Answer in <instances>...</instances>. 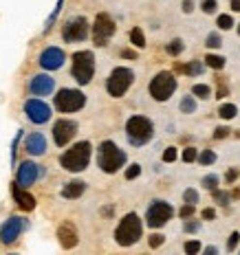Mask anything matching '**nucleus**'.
Returning <instances> with one entry per match:
<instances>
[{
	"label": "nucleus",
	"mask_w": 240,
	"mask_h": 255,
	"mask_svg": "<svg viewBox=\"0 0 240 255\" xmlns=\"http://www.w3.org/2000/svg\"><path fill=\"white\" fill-rule=\"evenodd\" d=\"M91 152H93L91 143L80 141L60 156V163L66 172H84L88 167V161H91Z\"/></svg>",
	"instance_id": "f257e3e1"
},
{
	"label": "nucleus",
	"mask_w": 240,
	"mask_h": 255,
	"mask_svg": "<svg viewBox=\"0 0 240 255\" xmlns=\"http://www.w3.org/2000/svg\"><path fill=\"white\" fill-rule=\"evenodd\" d=\"M97 163L106 174H115L126 165V152L119 150L112 141H104L97 150Z\"/></svg>",
	"instance_id": "f03ea898"
},
{
	"label": "nucleus",
	"mask_w": 240,
	"mask_h": 255,
	"mask_svg": "<svg viewBox=\"0 0 240 255\" xmlns=\"http://www.w3.org/2000/svg\"><path fill=\"white\" fill-rule=\"evenodd\" d=\"M126 134H128V141L132 145H145L154 137V123L148 117L135 114V117H130L128 123H126Z\"/></svg>",
	"instance_id": "7ed1b4c3"
},
{
	"label": "nucleus",
	"mask_w": 240,
	"mask_h": 255,
	"mask_svg": "<svg viewBox=\"0 0 240 255\" xmlns=\"http://www.w3.org/2000/svg\"><path fill=\"white\" fill-rule=\"evenodd\" d=\"M141 231H144V227H141L139 216L137 213H126L115 231V240L119 246H132L139 242Z\"/></svg>",
	"instance_id": "20e7f679"
},
{
	"label": "nucleus",
	"mask_w": 240,
	"mask_h": 255,
	"mask_svg": "<svg viewBox=\"0 0 240 255\" xmlns=\"http://www.w3.org/2000/svg\"><path fill=\"white\" fill-rule=\"evenodd\" d=\"M73 77L80 86L91 84L93 75H95V55L91 51H77L73 53Z\"/></svg>",
	"instance_id": "39448f33"
},
{
	"label": "nucleus",
	"mask_w": 240,
	"mask_h": 255,
	"mask_svg": "<svg viewBox=\"0 0 240 255\" xmlns=\"http://www.w3.org/2000/svg\"><path fill=\"white\" fill-rule=\"evenodd\" d=\"M53 104H55V108L60 112H77V110H82L84 104H86V95L75 88H62L53 97Z\"/></svg>",
	"instance_id": "423d86ee"
},
{
	"label": "nucleus",
	"mask_w": 240,
	"mask_h": 255,
	"mask_svg": "<svg viewBox=\"0 0 240 255\" xmlns=\"http://www.w3.org/2000/svg\"><path fill=\"white\" fill-rule=\"evenodd\" d=\"M132 81H135V73L126 66H117L111 73V77L106 80V90L111 97H124L126 90L132 86Z\"/></svg>",
	"instance_id": "0eeeda50"
},
{
	"label": "nucleus",
	"mask_w": 240,
	"mask_h": 255,
	"mask_svg": "<svg viewBox=\"0 0 240 255\" xmlns=\"http://www.w3.org/2000/svg\"><path fill=\"white\" fill-rule=\"evenodd\" d=\"M174 90H176V80H174V75L168 71L157 73L154 80L150 81V95H152V99H157V101H168L174 95Z\"/></svg>",
	"instance_id": "6e6552de"
},
{
	"label": "nucleus",
	"mask_w": 240,
	"mask_h": 255,
	"mask_svg": "<svg viewBox=\"0 0 240 255\" xmlns=\"http://www.w3.org/2000/svg\"><path fill=\"white\" fill-rule=\"evenodd\" d=\"M172 216H174V209L170 203H165V200H152V205L145 211V222H148L150 229H161Z\"/></svg>",
	"instance_id": "1a4fd4ad"
},
{
	"label": "nucleus",
	"mask_w": 240,
	"mask_h": 255,
	"mask_svg": "<svg viewBox=\"0 0 240 255\" xmlns=\"http://www.w3.org/2000/svg\"><path fill=\"white\" fill-rule=\"evenodd\" d=\"M117 27H115V20L111 18L108 14H97L95 18V27H93V40H95L97 47H106L108 40L115 35Z\"/></svg>",
	"instance_id": "9d476101"
},
{
	"label": "nucleus",
	"mask_w": 240,
	"mask_h": 255,
	"mask_svg": "<svg viewBox=\"0 0 240 255\" xmlns=\"http://www.w3.org/2000/svg\"><path fill=\"white\" fill-rule=\"evenodd\" d=\"M62 38L66 42H82L88 38V20L84 16H75L71 18L62 29Z\"/></svg>",
	"instance_id": "9b49d317"
},
{
	"label": "nucleus",
	"mask_w": 240,
	"mask_h": 255,
	"mask_svg": "<svg viewBox=\"0 0 240 255\" xmlns=\"http://www.w3.org/2000/svg\"><path fill=\"white\" fill-rule=\"evenodd\" d=\"M24 227H27V220H22L20 216H11L0 227V240H2V244H14L20 238V233L24 231Z\"/></svg>",
	"instance_id": "f8f14e48"
},
{
	"label": "nucleus",
	"mask_w": 240,
	"mask_h": 255,
	"mask_svg": "<svg viewBox=\"0 0 240 255\" xmlns=\"http://www.w3.org/2000/svg\"><path fill=\"white\" fill-rule=\"evenodd\" d=\"M75 132H77L75 121H71V119H60V121H55V126H53V141H55L58 147H64L75 137Z\"/></svg>",
	"instance_id": "ddd939ff"
},
{
	"label": "nucleus",
	"mask_w": 240,
	"mask_h": 255,
	"mask_svg": "<svg viewBox=\"0 0 240 255\" xmlns=\"http://www.w3.org/2000/svg\"><path fill=\"white\" fill-rule=\"evenodd\" d=\"M24 112H27L31 123H38V126H42L51 119V108L42 99H29L24 104Z\"/></svg>",
	"instance_id": "4468645a"
},
{
	"label": "nucleus",
	"mask_w": 240,
	"mask_h": 255,
	"mask_svg": "<svg viewBox=\"0 0 240 255\" xmlns=\"http://www.w3.org/2000/svg\"><path fill=\"white\" fill-rule=\"evenodd\" d=\"M64 60H66V55H64V51L58 47H48L40 53V66L47 68V71H58V68H62Z\"/></svg>",
	"instance_id": "2eb2a0df"
},
{
	"label": "nucleus",
	"mask_w": 240,
	"mask_h": 255,
	"mask_svg": "<svg viewBox=\"0 0 240 255\" xmlns=\"http://www.w3.org/2000/svg\"><path fill=\"white\" fill-rule=\"evenodd\" d=\"M40 174H42V170H40L33 161H22V163H20V167H18V183H16V185L22 187V189H27V187H31V185L38 180Z\"/></svg>",
	"instance_id": "dca6fc26"
},
{
	"label": "nucleus",
	"mask_w": 240,
	"mask_h": 255,
	"mask_svg": "<svg viewBox=\"0 0 240 255\" xmlns=\"http://www.w3.org/2000/svg\"><path fill=\"white\" fill-rule=\"evenodd\" d=\"M58 238H60V244H62L64 249H73V246H77V242H80L77 229H75L73 222H62V224H60Z\"/></svg>",
	"instance_id": "f3484780"
},
{
	"label": "nucleus",
	"mask_w": 240,
	"mask_h": 255,
	"mask_svg": "<svg viewBox=\"0 0 240 255\" xmlns=\"http://www.w3.org/2000/svg\"><path fill=\"white\" fill-rule=\"evenodd\" d=\"M53 88H55V81H53V77H48V75H35L33 80H31V84H29V90L33 95H38V97H47V95H51Z\"/></svg>",
	"instance_id": "a211bd4d"
},
{
	"label": "nucleus",
	"mask_w": 240,
	"mask_h": 255,
	"mask_svg": "<svg viewBox=\"0 0 240 255\" xmlns=\"http://www.w3.org/2000/svg\"><path fill=\"white\" fill-rule=\"evenodd\" d=\"M24 150L29 152L31 156H42L47 152V139H44V134H40V132L29 134L27 141H24Z\"/></svg>",
	"instance_id": "6ab92c4d"
},
{
	"label": "nucleus",
	"mask_w": 240,
	"mask_h": 255,
	"mask_svg": "<svg viewBox=\"0 0 240 255\" xmlns=\"http://www.w3.org/2000/svg\"><path fill=\"white\" fill-rule=\"evenodd\" d=\"M14 200L18 203L20 209H24V211H31V209L35 207V198L31 194H27L22 187H18V185H14Z\"/></svg>",
	"instance_id": "aec40b11"
},
{
	"label": "nucleus",
	"mask_w": 240,
	"mask_h": 255,
	"mask_svg": "<svg viewBox=\"0 0 240 255\" xmlns=\"http://www.w3.org/2000/svg\"><path fill=\"white\" fill-rule=\"evenodd\" d=\"M84 189H86V183H82V180H71V183L64 185L62 196H64V198H68V200L80 198V196L84 194Z\"/></svg>",
	"instance_id": "412c9836"
},
{
	"label": "nucleus",
	"mask_w": 240,
	"mask_h": 255,
	"mask_svg": "<svg viewBox=\"0 0 240 255\" xmlns=\"http://www.w3.org/2000/svg\"><path fill=\"white\" fill-rule=\"evenodd\" d=\"M181 73H185V75H201L203 73V62L194 60V62H188V64H181V66H176Z\"/></svg>",
	"instance_id": "4be33fe9"
},
{
	"label": "nucleus",
	"mask_w": 240,
	"mask_h": 255,
	"mask_svg": "<svg viewBox=\"0 0 240 255\" xmlns=\"http://www.w3.org/2000/svg\"><path fill=\"white\" fill-rule=\"evenodd\" d=\"M205 64L209 68H214V71H221V68L225 66V57H223V55H211V53H209V55L205 57Z\"/></svg>",
	"instance_id": "5701e85b"
},
{
	"label": "nucleus",
	"mask_w": 240,
	"mask_h": 255,
	"mask_svg": "<svg viewBox=\"0 0 240 255\" xmlns=\"http://www.w3.org/2000/svg\"><path fill=\"white\" fill-rule=\"evenodd\" d=\"M130 42L135 44V47H139V48L145 47V35H144V31H141L139 27H135L132 31H130Z\"/></svg>",
	"instance_id": "b1692460"
},
{
	"label": "nucleus",
	"mask_w": 240,
	"mask_h": 255,
	"mask_svg": "<svg viewBox=\"0 0 240 255\" xmlns=\"http://www.w3.org/2000/svg\"><path fill=\"white\" fill-rule=\"evenodd\" d=\"M218 114H221V119H234L236 114H238V108H236L234 104H223L221 108H218Z\"/></svg>",
	"instance_id": "393cba45"
},
{
	"label": "nucleus",
	"mask_w": 240,
	"mask_h": 255,
	"mask_svg": "<svg viewBox=\"0 0 240 255\" xmlns=\"http://www.w3.org/2000/svg\"><path fill=\"white\" fill-rule=\"evenodd\" d=\"M183 48H185V42L176 38V40H172V42H170L168 47H165V51H168V55H174V57H176L178 53L183 51Z\"/></svg>",
	"instance_id": "a878e982"
},
{
	"label": "nucleus",
	"mask_w": 240,
	"mask_h": 255,
	"mask_svg": "<svg viewBox=\"0 0 240 255\" xmlns=\"http://www.w3.org/2000/svg\"><path fill=\"white\" fill-rule=\"evenodd\" d=\"M196 161L201 163V165H211V163L216 161V154H214L211 150H203L201 154L196 156Z\"/></svg>",
	"instance_id": "bb28decb"
},
{
	"label": "nucleus",
	"mask_w": 240,
	"mask_h": 255,
	"mask_svg": "<svg viewBox=\"0 0 240 255\" xmlns=\"http://www.w3.org/2000/svg\"><path fill=\"white\" fill-rule=\"evenodd\" d=\"M192 93L196 95L198 99H207L211 90H209V86H207V84H196V86H192Z\"/></svg>",
	"instance_id": "cd10ccee"
},
{
	"label": "nucleus",
	"mask_w": 240,
	"mask_h": 255,
	"mask_svg": "<svg viewBox=\"0 0 240 255\" xmlns=\"http://www.w3.org/2000/svg\"><path fill=\"white\" fill-rule=\"evenodd\" d=\"M216 24L223 29V31H227V29L234 27V18H231V16H227V14H223V16H218V18H216Z\"/></svg>",
	"instance_id": "c85d7f7f"
},
{
	"label": "nucleus",
	"mask_w": 240,
	"mask_h": 255,
	"mask_svg": "<svg viewBox=\"0 0 240 255\" xmlns=\"http://www.w3.org/2000/svg\"><path fill=\"white\" fill-rule=\"evenodd\" d=\"M218 183H221V178H218L216 174H209V176H205V178H203V187H205V189H211V191H214V189L218 187Z\"/></svg>",
	"instance_id": "c756f323"
},
{
	"label": "nucleus",
	"mask_w": 240,
	"mask_h": 255,
	"mask_svg": "<svg viewBox=\"0 0 240 255\" xmlns=\"http://www.w3.org/2000/svg\"><path fill=\"white\" fill-rule=\"evenodd\" d=\"M211 196H214V200H216L218 205H223V207H227V205H229V194H227V191H218V189H214V191H211Z\"/></svg>",
	"instance_id": "7c9ffc66"
},
{
	"label": "nucleus",
	"mask_w": 240,
	"mask_h": 255,
	"mask_svg": "<svg viewBox=\"0 0 240 255\" xmlns=\"http://www.w3.org/2000/svg\"><path fill=\"white\" fill-rule=\"evenodd\" d=\"M181 110L183 112H194V110H196V101H194V97H183Z\"/></svg>",
	"instance_id": "2f4dec72"
},
{
	"label": "nucleus",
	"mask_w": 240,
	"mask_h": 255,
	"mask_svg": "<svg viewBox=\"0 0 240 255\" xmlns=\"http://www.w3.org/2000/svg\"><path fill=\"white\" fill-rule=\"evenodd\" d=\"M183 200H185L188 205H194V207H196V203H198V191H196V189H185Z\"/></svg>",
	"instance_id": "473e14b6"
},
{
	"label": "nucleus",
	"mask_w": 240,
	"mask_h": 255,
	"mask_svg": "<svg viewBox=\"0 0 240 255\" xmlns=\"http://www.w3.org/2000/svg\"><path fill=\"white\" fill-rule=\"evenodd\" d=\"M185 253L188 255H198V251H201V242L198 240H190V242H185Z\"/></svg>",
	"instance_id": "72a5a7b5"
},
{
	"label": "nucleus",
	"mask_w": 240,
	"mask_h": 255,
	"mask_svg": "<svg viewBox=\"0 0 240 255\" xmlns=\"http://www.w3.org/2000/svg\"><path fill=\"white\" fill-rule=\"evenodd\" d=\"M196 156H198L196 147H185V150H183V161L185 163H194L196 161Z\"/></svg>",
	"instance_id": "f704fd0d"
},
{
	"label": "nucleus",
	"mask_w": 240,
	"mask_h": 255,
	"mask_svg": "<svg viewBox=\"0 0 240 255\" xmlns=\"http://www.w3.org/2000/svg\"><path fill=\"white\" fill-rule=\"evenodd\" d=\"M205 44L209 48H218L223 44V40H221V33H209L207 35V40H205Z\"/></svg>",
	"instance_id": "c9c22d12"
},
{
	"label": "nucleus",
	"mask_w": 240,
	"mask_h": 255,
	"mask_svg": "<svg viewBox=\"0 0 240 255\" xmlns=\"http://www.w3.org/2000/svg\"><path fill=\"white\" fill-rule=\"evenodd\" d=\"M183 229H185V233H196L201 229V220H185Z\"/></svg>",
	"instance_id": "e433bc0d"
},
{
	"label": "nucleus",
	"mask_w": 240,
	"mask_h": 255,
	"mask_svg": "<svg viewBox=\"0 0 240 255\" xmlns=\"http://www.w3.org/2000/svg\"><path fill=\"white\" fill-rule=\"evenodd\" d=\"M60 9H62V0H58V7H55V11H53V14H51V18H48L47 27H44V33H48V31H51V27H53V22H55V18H58Z\"/></svg>",
	"instance_id": "4c0bfd02"
},
{
	"label": "nucleus",
	"mask_w": 240,
	"mask_h": 255,
	"mask_svg": "<svg viewBox=\"0 0 240 255\" xmlns=\"http://www.w3.org/2000/svg\"><path fill=\"white\" fill-rule=\"evenodd\" d=\"M163 242H165V236H161V233H152V236H150V240H148V244L152 246V249H159Z\"/></svg>",
	"instance_id": "58836bf2"
},
{
	"label": "nucleus",
	"mask_w": 240,
	"mask_h": 255,
	"mask_svg": "<svg viewBox=\"0 0 240 255\" xmlns=\"http://www.w3.org/2000/svg\"><path fill=\"white\" fill-rule=\"evenodd\" d=\"M238 242H240V233L234 231L229 236V240H227V251H236V249H238Z\"/></svg>",
	"instance_id": "ea45409f"
},
{
	"label": "nucleus",
	"mask_w": 240,
	"mask_h": 255,
	"mask_svg": "<svg viewBox=\"0 0 240 255\" xmlns=\"http://www.w3.org/2000/svg\"><path fill=\"white\" fill-rule=\"evenodd\" d=\"M201 7H203V11H205V14H214V11L218 9V2H216V0H203Z\"/></svg>",
	"instance_id": "a19ab883"
},
{
	"label": "nucleus",
	"mask_w": 240,
	"mask_h": 255,
	"mask_svg": "<svg viewBox=\"0 0 240 255\" xmlns=\"http://www.w3.org/2000/svg\"><path fill=\"white\" fill-rule=\"evenodd\" d=\"M141 174V165H137V163H132V165L126 170V178L128 180H132V178H137V176Z\"/></svg>",
	"instance_id": "79ce46f5"
},
{
	"label": "nucleus",
	"mask_w": 240,
	"mask_h": 255,
	"mask_svg": "<svg viewBox=\"0 0 240 255\" xmlns=\"http://www.w3.org/2000/svg\"><path fill=\"white\" fill-rule=\"evenodd\" d=\"M163 161H165V163L176 161V147H168V150L163 152Z\"/></svg>",
	"instance_id": "37998d69"
},
{
	"label": "nucleus",
	"mask_w": 240,
	"mask_h": 255,
	"mask_svg": "<svg viewBox=\"0 0 240 255\" xmlns=\"http://www.w3.org/2000/svg\"><path fill=\"white\" fill-rule=\"evenodd\" d=\"M178 213H181L183 220H185V218H192V216H194V205H183Z\"/></svg>",
	"instance_id": "c03bdc74"
},
{
	"label": "nucleus",
	"mask_w": 240,
	"mask_h": 255,
	"mask_svg": "<svg viewBox=\"0 0 240 255\" xmlns=\"http://www.w3.org/2000/svg\"><path fill=\"white\" fill-rule=\"evenodd\" d=\"M236 178H238V167H231V170L225 174V180L227 183H234Z\"/></svg>",
	"instance_id": "a18cd8bd"
},
{
	"label": "nucleus",
	"mask_w": 240,
	"mask_h": 255,
	"mask_svg": "<svg viewBox=\"0 0 240 255\" xmlns=\"http://www.w3.org/2000/svg\"><path fill=\"white\" fill-rule=\"evenodd\" d=\"M227 134H229V128H216V132H214V139H225Z\"/></svg>",
	"instance_id": "49530a36"
},
{
	"label": "nucleus",
	"mask_w": 240,
	"mask_h": 255,
	"mask_svg": "<svg viewBox=\"0 0 240 255\" xmlns=\"http://www.w3.org/2000/svg\"><path fill=\"white\" fill-rule=\"evenodd\" d=\"M214 218H216V211H214V209H203V220H214Z\"/></svg>",
	"instance_id": "de8ad7c7"
},
{
	"label": "nucleus",
	"mask_w": 240,
	"mask_h": 255,
	"mask_svg": "<svg viewBox=\"0 0 240 255\" xmlns=\"http://www.w3.org/2000/svg\"><path fill=\"white\" fill-rule=\"evenodd\" d=\"M192 7H194V0H183V11H185V14H190V11H194Z\"/></svg>",
	"instance_id": "09e8293b"
},
{
	"label": "nucleus",
	"mask_w": 240,
	"mask_h": 255,
	"mask_svg": "<svg viewBox=\"0 0 240 255\" xmlns=\"http://www.w3.org/2000/svg\"><path fill=\"white\" fill-rule=\"evenodd\" d=\"M203 255H218V249L216 246H207V249L203 251Z\"/></svg>",
	"instance_id": "8fccbe9b"
},
{
	"label": "nucleus",
	"mask_w": 240,
	"mask_h": 255,
	"mask_svg": "<svg viewBox=\"0 0 240 255\" xmlns=\"http://www.w3.org/2000/svg\"><path fill=\"white\" fill-rule=\"evenodd\" d=\"M121 55H124V57H130V60H135V57H137V53H135V51H124Z\"/></svg>",
	"instance_id": "3c124183"
},
{
	"label": "nucleus",
	"mask_w": 240,
	"mask_h": 255,
	"mask_svg": "<svg viewBox=\"0 0 240 255\" xmlns=\"http://www.w3.org/2000/svg\"><path fill=\"white\" fill-rule=\"evenodd\" d=\"M231 9H234V11H240V0H231Z\"/></svg>",
	"instance_id": "603ef678"
},
{
	"label": "nucleus",
	"mask_w": 240,
	"mask_h": 255,
	"mask_svg": "<svg viewBox=\"0 0 240 255\" xmlns=\"http://www.w3.org/2000/svg\"><path fill=\"white\" fill-rule=\"evenodd\" d=\"M225 95H227V88H225V86H223V88H218V99H221V97H225Z\"/></svg>",
	"instance_id": "864d4df0"
},
{
	"label": "nucleus",
	"mask_w": 240,
	"mask_h": 255,
	"mask_svg": "<svg viewBox=\"0 0 240 255\" xmlns=\"http://www.w3.org/2000/svg\"><path fill=\"white\" fill-rule=\"evenodd\" d=\"M238 35H240V24H238Z\"/></svg>",
	"instance_id": "5fc2aeb1"
},
{
	"label": "nucleus",
	"mask_w": 240,
	"mask_h": 255,
	"mask_svg": "<svg viewBox=\"0 0 240 255\" xmlns=\"http://www.w3.org/2000/svg\"><path fill=\"white\" fill-rule=\"evenodd\" d=\"M9 255H18V253H9Z\"/></svg>",
	"instance_id": "6e6d98bb"
},
{
	"label": "nucleus",
	"mask_w": 240,
	"mask_h": 255,
	"mask_svg": "<svg viewBox=\"0 0 240 255\" xmlns=\"http://www.w3.org/2000/svg\"><path fill=\"white\" fill-rule=\"evenodd\" d=\"M238 255H240V253H238Z\"/></svg>",
	"instance_id": "4d7b16f0"
}]
</instances>
